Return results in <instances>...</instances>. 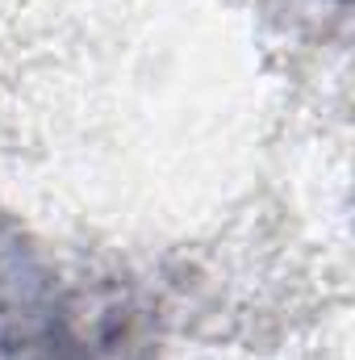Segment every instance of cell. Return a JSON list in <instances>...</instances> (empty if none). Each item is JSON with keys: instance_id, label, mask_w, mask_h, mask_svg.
Returning <instances> with one entry per match:
<instances>
[{"instance_id": "obj_1", "label": "cell", "mask_w": 355, "mask_h": 360, "mask_svg": "<svg viewBox=\"0 0 355 360\" xmlns=\"http://www.w3.org/2000/svg\"><path fill=\"white\" fill-rule=\"evenodd\" d=\"M0 356L4 360H155L126 306H100L59 281L17 235L0 239Z\"/></svg>"}]
</instances>
